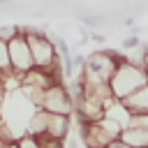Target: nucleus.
<instances>
[{"instance_id":"1","label":"nucleus","mask_w":148,"mask_h":148,"mask_svg":"<svg viewBox=\"0 0 148 148\" xmlns=\"http://www.w3.org/2000/svg\"><path fill=\"white\" fill-rule=\"evenodd\" d=\"M21 32L28 37L32 60H35V69H56V67H60V53H58L53 39L42 28L21 25Z\"/></svg>"},{"instance_id":"2","label":"nucleus","mask_w":148,"mask_h":148,"mask_svg":"<svg viewBox=\"0 0 148 148\" xmlns=\"http://www.w3.org/2000/svg\"><path fill=\"white\" fill-rule=\"evenodd\" d=\"M111 92L118 102H125L134 92H139L143 86H148V72L143 67H136L132 62H123L116 74L111 76Z\"/></svg>"},{"instance_id":"3","label":"nucleus","mask_w":148,"mask_h":148,"mask_svg":"<svg viewBox=\"0 0 148 148\" xmlns=\"http://www.w3.org/2000/svg\"><path fill=\"white\" fill-rule=\"evenodd\" d=\"M39 109L46 113H53V116H72L74 113V99L69 95V88L65 83L49 88L42 97Z\"/></svg>"},{"instance_id":"4","label":"nucleus","mask_w":148,"mask_h":148,"mask_svg":"<svg viewBox=\"0 0 148 148\" xmlns=\"http://www.w3.org/2000/svg\"><path fill=\"white\" fill-rule=\"evenodd\" d=\"M9 60H12V72L16 76H25L28 72L35 69V60H32V51L28 44V37L21 32L16 39L9 42Z\"/></svg>"},{"instance_id":"5","label":"nucleus","mask_w":148,"mask_h":148,"mask_svg":"<svg viewBox=\"0 0 148 148\" xmlns=\"http://www.w3.org/2000/svg\"><path fill=\"white\" fill-rule=\"evenodd\" d=\"M104 118L116 120L123 130H127V127H130V123H132V113H130V109H127L123 102H118V99H113V102L106 106V116H104Z\"/></svg>"},{"instance_id":"6","label":"nucleus","mask_w":148,"mask_h":148,"mask_svg":"<svg viewBox=\"0 0 148 148\" xmlns=\"http://www.w3.org/2000/svg\"><path fill=\"white\" fill-rule=\"evenodd\" d=\"M132 116H139V113H148V86H143L139 92H134L132 97H127L123 102Z\"/></svg>"},{"instance_id":"7","label":"nucleus","mask_w":148,"mask_h":148,"mask_svg":"<svg viewBox=\"0 0 148 148\" xmlns=\"http://www.w3.org/2000/svg\"><path fill=\"white\" fill-rule=\"evenodd\" d=\"M120 141L127 143L130 148H148V132L136 130V127H127L120 134Z\"/></svg>"},{"instance_id":"8","label":"nucleus","mask_w":148,"mask_h":148,"mask_svg":"<svg viewBox=\"0 0 148 148\" xmlns=\"http://www.w3.org/2000/svg\"><path fill=\"white\" fill-rule=\"evenodd\" d=\"M0 74H12V60H9V44L0 39Z\"/></svg>"},{"instance_id":"9","label":"nucleus","mask_w":148,"mask_h":148,"mask_svg":"<svg viewBox=\"0 0 148 148\" xmlns=\"http://www.w3.org/2000/svg\"><path fill=\"white\" fill-rule=\"evenodd\" d=\"M21 35V25H16V23H5V25H0V39L2 42H12V39H16Z\"/></svg>"},{"instance_id":"10","label":"nucleus","mask_w":148,"mask_h":148,"mask_svg":"<svg viewBox=\"0 0 148 148\" xmlns=\"http://www.w3.org/2000/svg\"><path fill=\"white\" fill-rule=\"evenodd\" d=\"M120 46H123L125 51H136V49H141V46H143V39H141V37H136V35L132 32V35H127V37L120 42Z\"/></svg>"},{"instance_id":"11","label":"nucleus","mask_w":148,"mask_h":148,"mask_svg":"<svg viewBox=\"0 0 148 148\" xmlns=\"http://www.w3.org/2000/svg\"><path fill=\"white\" fill-rule=\"evenodd\" d=\"M37 141H39V148H65V141L53 136H37Z\"/></svg>"},{"instance_id":"12","label":"nucleus","mask_w":148,"mask_h":148,"mask_svg":"<svg viewBox=\"0 0 148 148\" xmlns=\"http://www.w3.org/2000/svg\"><path fill=\"white\" fill-rule=\"evenodd\" d=\"M16 143H18V148H39V141H37V136H32V134L18 136Z\"/></svg>"},{"instance_id":"13","label":"nucleus","mask_w":148,"mask_h":148,"mask_svg":"<svg viewBox=\"0 0 148 148\" xmlns=\"http://www.w3.org/2000/svg\"><path fill=\"white\" fill-rule=\"evenodd\" d=\"M51 39H53V44H56V49H58L60 58H67V56H72V53H69V46H67V42H65L60 35H53Z\"/></svg>"},{"instance_id":"14","label":"nucleus","mask_w":148,"mask_h":148,"mask_svg":"<svg viewBox=\"0 0 148 148\" xmlns=\"http://www.w3.org/2000/svg\"><path fill=\"white\" fill-rule=\"evenodd\" d=\"M130 127H136V130H143V132H148V113L132 116V123H130Z\"/></svg>"},{"instance_id":"15","label":"nucleus","mask_w":148,"mask_h":148,"mask_svg":"<svg viewBox=\"0 0 148 148\" xmlns=\"http://www.w3.org/2000/svg\"><path fill=\"white\" fill-rule=\"evenodd\" d=\"M90 39H92L95 44H102V46H104V42H106V37L99 35V32H90Z\"/></svg>"},{"instance_id":"16","label":"nucleus","mask_w":148,"mask_h":148,"mask_svg":"<svg viewBox=\"0 0 148 148\" xmlns=\"http://www.w3.org/2000/svg\"><path fill=\"white\" fill-rule=\"evenodd\" d=\"M5 97H7V92H5V86L0 83V109H2V104H5Z\"/></svg>"},{"instance_id":"17","label":"nucleus","mask_w":148,"mask_h":148,"mask_svg":"<svg viewBox=\"0 0 148 148\" xmlns=\"http://www.w3.org/2000/svg\"><path fill=\"white\" fill-rule=\"evenodd\" d=\"M123 23H125V25H130V28H132V25H134V16H127V18H125V21H123Z\"/></svg>"},{"instance_id":"18","label":"nucleus","mask_w":148,"mask_h":148,"mask_svg":"<svg viewBox=\"0 0 148 148\" xmlns=\"http://www.w3.org/2000/svg\"><path fill=\"white\" fill-rule=\"evenodd\" d=\"M79 141H81V139H72V141H69V148H79Z\"/></svg>"},{"instance_id":"19","label":"nucleus","mask_w":148,"mask_h":148,"mask_svg":"<svg viewBox=\"0 0 148 148\" xmlns=\"http://www.w3.org/2000/svg\"><path fill=\"white\" fill-rule=\"evenodd\" d=\"M7 148H18V143H16V141H9V143H7Z\"/></svg>"},{"instance_id":"20","label":"nucleus","mask_w":148,"mask_h":148,"mask_svg":"<svg viewBox=\"0 0 148 148\" xmlns=\"http://www.w3.org/2000/svg\"><path fill=\"white\" fill-rule=\"evenodd\" d=\"M7 143H9V141H5V139H0V148H7Z\"/></svg>"},{"instance_id":"21","label":"nucleus","mask_w":148,"mask_h":148,"mask_svg":"<svg viewBox=\"0 0 148 148\" xmlns=\"http://www.w3.org/2000/svg\"><path fill=\"white\" fill-rule=\"evenodd\" d=\"M146 51H148V42H146Z\"/></svg>"},{"instance_id":"22","label":"nucleus","mask_w":148,"mask_h":148,"mask_svg":"<svg viewBox=\"0 0 148 148\" xmlns=\"http://www.w3.org/2000/svg\"><path fill=\"white\" fill-rule=\"evenodd\" d=\"M0 83H2V74H0Z\"/></svg>"},{"instance_id":"23","label":"nucleus","mask_w":148,"mask_h":148,"mask_svg":"<svg viewBox=\"0 0 148 148\" xmlns=\"http://www.w3.org/2000/svg\"><path fill=\"white\" fill-rule=\"evenodd\" d=\"M0 2H7V0H0Z\"/></svg>"}]
</instances>
